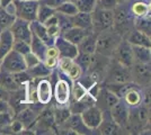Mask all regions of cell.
Here are the masks:
<instances>
[{"mask_svg":"<svg viewBox=\"0 0 151 135\" xmlns=\"http://www.w3.org/2000/svg\"><path fill=\"white\" fill-rule=\"evenodd\" d=\"M77 46H78L79 52H85V53H88V54H93L96 52V36L93 33L89 32Z\"/></svg>","mask_w":151,"mask_h":135,"instance_id":"obj_24","label":"cell"},{"mask_svg":"<svg viewBox=\"0 0 151 135\" xmlns=\"http://www.w3.org/2000/svg\"><path fill=\"white\" fill-rule=\"evenodd\" d=\"M0 7H1V2H0Z\"/></svg>","mask_w":151,"mask_h":135,"instance_id":"obj_48","label":"cell"},{"mask_svg":"<svg viewBox=\"0 0 151 135\" xmlns=\"http://www.w3.org/2000/svg\"><path fill=\"white\" fill-rule=\"evenodd\" d=\"M133 84L131 82H123V84H107L106 88L111 90L114 95L119 97L120 99H123L124 95L129 89H131Z\"/></svg>","mask_w":151,"mask_h":135,"instance_id":"obj_29","label":"cell"},{"mask_svg":"<svg viewBox=\"0 0 151 135\" xmlns=\"http://www.w3.org/2000/svg\"><path fill=\"white\" fill-rule=\"evenodd\" d=\"M89 32L90 31H86V29H82V28H79V27L72 26V27L68 28L67 31H64L61 36H63L67 41H69L70 43L78 45Z\"/></svg>","mask_w":151,"mask_h":135,"instance_id":"obj_18","label":"cell"},{"mask_svg":"<svg viewBox=\"0 0 151 135\" xmlns=\"http://www.w3.org/2000/svg\"><path fill=\"white\" fill-rule=\"evenodd\" d=\"M55 13H57L55 11V8L50 7L49 5H46V4H41V5H38L36 20H38L40 23H44L45 20H47L51 16H53Z\"/></svg>","mask_w":151,"mask_h":135,"instance_id":"obj_31","label":"cell"},{"mask_svg":"<svg viewBox=\"0 0 151 135\" xmlns=\"http://www.w3.org/2000/svg\"><path fill=\"white\" fill-rule=\"evenodd\" d=\"M36 92V99L40 104L46 105L51 101L52 96H53V90L51 82L46 79H42L37 82V86L35 88Z\"/></svg>","mask_w":151,"mask_h":135,"instance_id":"obj_14","label":"cell"},{"mask_svg":"<svg viewBox=\"0 0 151 135\" xmlns=\"http://www.w3.org/2000/svg\"><path fill=\"white\" fill-rule=\"evenodd\" d=\"M14 0H0V2H1V7H5L8 5V4H10V2H13Z\"/></svg>","mask_w":151,"mask_h":135,"instance_id":"obj_47","label":"cell"},{"mask_svg":"<svg viewBox=\"0 0 151 135\" xmlns=\"http://www.w3.org/2000/svg\"><path fill=\"white\" fill-rule=\"evenodd\" d=\"M67 73V76L70 78V79H72V80H78L79 78L81 77V73H82V70L81 68L79 66V65L76 63L75 61H73V63L72 65L69 68V70L65 72Z\"/></svg>","mask_w":151,"mask_h":135,"instance_id":"obj_40","label":"cell"},{"mask_svg":"<svg viewBox=\"0 0 151 135\" xmlns=\"http://www.w3.org/2000/svg\"><path fill=\"white\" fill-rule=\"evenodd\" d=\"M69 18L72 26H75V27H79V28L86 29V31L93 29V20H91V14L90 13L78 11L76 15L71 16Z\"/></svg>","mask_w":151,"mask_h":135,"instance_id":"obj_15","label":"cell"},{"mask_svg":"<svg viewBox=\"0 0 151 135\" xmlns=\"http://www.w3.org/2000/svg\"><path fill=\"white\" fill-rule=\"evenodd\" d=\"M4 111H12V108L8 101L0 99V113H4Z\"/></svg>","mask_w":151,"mask_h":135,"instance_id":"obj_45","label":"cell"},{"mask_svg":"<svg viewBox=\"0 0 151 135\" xmlns=\"http://www.w3.org/2000/svg\"><path fill=\"white\" fill-rule=\"evenodd\" d=\"M90 60H91V54L85 53V52H79L77 54V56L73 59V61L81 68L82 71H88Z\"/></svg>","mask_w":151,"mask_h":135,"instance_id":"obj_34","label":"cell"},{"mask_svg":"<svg viewBox=\"0 0 151 135\" xmlns=\"http://www.w3.org/2000/svg\"><path fill=\"white\" fill-rule=\"evenodd\" d=\"M119 100L120 98L107 88H99V91L95 98V103L97 104L96 106L104 111H108Z\"/></svg>","mask_w":151,"mask_h":135,"instance_id":"obj_10","label":"cell"},{"mask_svg":"<svg viewBox=\"0 0 151 135\" xmlns=\"http://www.w3.org/2000/svg\"><path fill=\"white\" fill-rule=\"evenodd\" d=\"M121 41H119V36L115 33L108 32V29L99 33L96 36V52L101 55L109 56L112 55Z\"/></svg>","mask_w":151,"mask_h":135,"instance_id":"obj_1","label":"cell"},{"mask_svg":"<svg viewBox=\"0 0 151 135\" xmlns=\"http://www.w3.org/2000/svg\"><path fill=\"white\" fill-rule=\"evenodd\" d=\"M109 115L114 122L116 123L120 127H124L129 124V115L130 109L125 101L120 99L117 103L109 109Z\"/></svg>","mask_w":151,"mask_h":135,"instance_id":"obj_9","label":"cell"},{"mask_svg":"<svg viewBox=\"0 0 151 135\" xmlns=\"http://www.w3.org/2000/svg\"><path fill=\"white\" fill-rule=\"evenodd\" d=\"M149 11H150V6L145 2L139 1L132 6V13L137 17H145V16H148Z\"/></svg>","mask_w":151,"mask_h":135,"instance_id":"obj_36","label":"cell"},{"mask_svg":"<svg viewBox=\"0 0 151 135\" xmlns=\"http://www.w3.org/2000/svg\"><path fill=\"white\" fill-rule=\"evenodd\" d=\"M24 60H25V63H26V69L32 68V66H34V65H36L37 63L41 62V60L35 54H33L32 52L26 53L25 55H24Z\"/></svg>","mask_w":151,"mask_h":135,"instance_id":"obj_42","label":"cell"},{"mask_svg":"<svg viewBox=\"0 0 151 135\" xmlns=\"http://www.w3.org/2000/svg\"><path fill=\"white\" fill-rule=\"evenodd\" d=\"M135 26H137L138 31L150 36V19H148L147 16L145 17H138Z\"/></svg>","mask_w":151,"mask_h":135,"instance_id":"obj_38","label":"cell"},{"mask_svg":"<svg viewBox=\"0 0 151 135\" xmlns=\"http://www.w3.org/2000/svg\"><path fill=\"white\" fill-rule=\"evenodd\" d=\"M91 20H93V29L97 32H103L109 29L114 25V11L109 9H103L96 7L91 13Z\"/></svg>","mask_w":151,"mask_h":135,"instance_id":"obj_2","label":"cell"},{"mask_svg":"<svg viewBox=\"0 0 151 135\" xmlns=\"http://www.w3.org/2000/svg\"><path fill=\"white\" fill-rule=\"evenodd\" d=\"M13 50L23 54V55H25L26 53L31 52V45L25 41H14Z\"/></svg>","mask_w":151,"mask_h":135,"instance_id":"obj_39","label":"cell"},{"mask_svg":"<svg viewBox=\"0 0 151 135\" xmlns=\"http://www.w3.org/2000/svg\"><path fill=\"white\" fill-rule=\"evenodd\" d=\"M123 1H124V0H123Z\"/></svg>","mask_w":151,"mask_h":135,"instance_id":"obj_50","label":"cell"},{"mask_svg":"<svg viewBox=\"0 0 151 135\" xmlns=\"http://www.w3.org/2000/svg\"><path fill=\"white\" fill-rule=\"evenodd\" d=\"M16 8V17L27 21H34L37 17L38 0H14Z\"/></svg>","mask_w":151,"mask_h":135,"instance_id":"obj_3","label":"cell"},{"mask_svg":"<svg viewBox=\"0 0 151 135\" xmlns=\"http://www.w3.org/2000/svg\"><path fill=\"white\" fill-rule=\"evenodd\" d=\"M31 29L32 33L35 34L37 37L42 39L45 44L47 45H54V39H51L47 34V31H46V27L43 23H40L38 20H34V21H31Z\"/></svg>","mask_w":151,"mask_h":135,"instance_id":"obj_19","label":"cell"},{"mask_svg":"<svg viewBox=\"0 0 151 135\" xmlns=\"http://www.w3.org/2000/svg\"><path fill=\"white\" fill-rule=\"evenodd\" d=\"M26 72L28 73V76L31 78H42V77L49 76L51 73V69H49V68L44 64L43 61H41V62L37 63L36 65L26 69Z\"/></svg>","mask_w":151,"mask_h":135,"instance_id":"obj_27","label":"cell"},{"mask_svg":"<svg viewBox=\"0 0 151 135\" xmlns=\"http://www.w3.org/2000/svg\"><path fill=\"white\" fill-rule=\"evenodd\" d=\"M9 98H10L9 91H7L6 89H4V88L0 86V99H1V100H6V101H8Z\"/></svg>","mask_w":151,"mask_h":135,"instance_id":"obj_46","label":"cell"},{"mask_svg":"<svg viewBox=\"0 0 151 135\" xmlns=\"http://www.w3.org/2000/svg\"><path fill=\"white\" fill-rule=\"evenodd\" d=\"M14 37L12 32L7 28L0 32V61L5 58L7 53L13 50Z\"/></svg>","mask_w":151,"mask_h":135,"instance_id":"obj_17","label":"cell"},{"mask_svg":"<svg viewBox=\"0 0 151 135\" xmlns=\"http://www.w3.org/2000/svg\"><path fill=\"white\" fill-rule=\"evenodd\" d=\"M0 64H1V61H0Z\"/></svg>","mask_w":151,"mask_h":135,"instance_id":"obj_49","label":"cell"},{"mask_svg":"<svg viewBox=\"0 0 151 135\" xmlns=\"http://www.w3.org/2000/svg\"><path fill=\"white\" fill-rule=\"evenodd\" d=\"M46 27V31H47V34L51 39H55V37H58L60 34H61V29H60V26L59 24H54V25H50V26H45Z\"/></svg>","mask_w":151,"mask_h":135,"instance_id":"obj_44","label":"cell"},{"mask_svg":"<svg viewBox=\"0 0 151 135\" xmlns=\"http://www.w3.org/2000/svg\"><path fill=\"white\" fill-rule=\"evenodd\" d=\"M13 121V116L10 111H4L0 113V131H4L5 129L9 127V124Z\"/></svg>","mask_w":151,"mask_h":135,"instance_id":"obj_41","label":"cell"},{"mask_svg":"<svg viewBox=\"0 0 151 135\" xmlns=\"http://www.w3.org/2000/svg\"><path fill=\"white\" fill-rule=\"evenodd\" d=\"M113 54L115 55V61H117L119 63H121L126 68H131L132 64L134 63L132 45L130 44L127 41L120 42L119 45L116 46Z\"/></svg>","mask_w":151,"mask_h":135,"instance_id":"obj_7","label":"cell"},{"mask_svg":"<svg viewBox=\"0 0 151 135\" xmlns=\"http://www.w3.org/2000/svg\"><path fill=\"white\" fill-rule=\"evenodd\" d=\"M149 109L145 107V106H142L137 109L135 111V115L133 116L132 114L129 115V122L130 121H133V123L138 124V125H143V124H147L148 121H149Z\"/></svg>","mask_w":151,"mask_h":135,"instance_id":"obj_28","label":"cell"},{"mask_svg":"<svg viewBox=\"0 0 151 135\" xmlns=\"http://www.w3.org/2000/svg\"><path fill=\"white\" fill-rule=\"evenodd\" d=\"M29 45H31L32 53L35 54L41 61H44L47 45L45 44L44 42L40 39V37H37L35 34H32V39H31Z\"/></svg>","mask_w":151,"mask_h":135,"instance_id":"obj_22","label":"cell"},{"mask_svg":"<svg viewBox=\"0 0 151 135\" xmlns=\"http://www.w3.org/2000/svg\"><path fill=\"white\" fill-rule=\"evenodd\" d=\"M127 42L131 45H137V46H145V47H150L151 46L150 36L145 34V33L140 32L138 29L133 31L130 34Z\"/></svg>","mask_w":151,"mask_h":135,"instance_id":"obj_23","label":"cell"},{"mask_svg":"<svg viewBox=\"0 0 151 135\" xmlns=\"http://www.w3.org/2000/svg\"><path fill=\"white\" fill-rule=\"evenodd\" d=\"M133 56H134V62H141V63H150V47L145 46H137L132 45Z\"/></svg>","mask_w":151,"mask_h":135,"instance_id":"obj_25","label":"cell"},{"mask_svg":"<svg viewBox=\"0 0 151 135\" xmlns=\"http://www.w3.org/2000/svg\"><path fill=\"white\" fill-rule=\"evenodd\" d=\"M31 23L24 20L22 18H15L14 23L12 24L9 31L12 32V35L14 37V41H25L27 43H31L32 39V29Z\"/></svg>","mask_w":151,"mask_h":135,"instance_id":"obj_6","label":"cell"},{"mask_svg":"<svg viewBox=\"0 0 151 135\" xmlns=\"http://www.w3.org/2000/svg\"><path fill=\"white\" fill-rule=\"evenodd\" d=\"M80 115H81L82 122L85 123V125L89 129H96L99 126L103 119V110L99 109L96 105H93L86 108Z\"/></svg>","mask_w":151,"mask_h":135,"instance_id":"obj_11","label":"cell"},{"mask_svg":"<svg viewBox=\"0 0 151 135\" xmlns=\"http://www.w3.org/2000/svg\"><path fill=\"white\" fill-rule=\"evenodd\" d=\"M107 84H123L131 81V71L130 68L115 61L111 64H107Z\"/></svg>","mask_w":151,"mask_h":135,"instance_id":"obj_4","label":"cell"},{"mask_svg":"<svg viewBox=\"0 0 151 135\" xmlns=\"http://www.w3.org/2000/svg\"><path fill=\"white\" fill-rule=\"evenodd\" d=\"M55 11L59 14H62L64 16L71 17L78 13V9L76 7V4L72 0H65L63 2H60L57 7H55Z\"/></svg>","mask_w":151,"mask_h":135,"instance_id":"obj_26","label":"cell"},{"mask_svg":"<svg viewBox=\"0 0 151 135\" xmlns=\"http://www.w3.org/2000/svg\"><path fill=\"white\" fill-rule=\"evenodd\" d=\"M15 16L10 15L9 13H7V10L4 8H0V32L4 31V29H7L9 28L15 20Z\"/></svg>","mask_w":151,"mask_h":135,"instance_id":"obj_33","label":"cell"},{"mask_svg":"<svg viewBox=\"0 0 151 135\" xmlns=\"http://www.w3.org/2000/svg\"><path fill=\"white\" fill-rule=\"evenodd\" d=\"M99 129V133L104 135H112L116 134L117 131L120 129V126L112 119V117L109 115V110H108V117H105L104 113H103V119H101L99 126L97 127Z\"/></svg>","mask_w":151,"mask_h":135,"instance_id":"obj_20","label":"cell"},{"mask_svg":"<svg viewBox=\"0 0 151 135\" xmlns=\"http://www.w3.org/2000/svg\"><path fill=\"white\" fill-rule=\"evenodd\" d=\"M18 121L24 127H28L32 123L35 121V114L32 109H24L20 111V114L18 115Z\"/></svg>","mask_w":151,"mask_h":135,"instance_id":"obj_35","label":"cell"},{"mask_svg":"<svg viewBox=\"0 0 151 135\" xmlns=\"http://www.w3.org/2000/svg\"><path fill=\"white\" fill-rule=\"evenodd\" d=\"M131 71V80L135 84L141 86H149L150 84V65L149 63H141L134 62L130 68Z\"/></svg>","mask_w":151,"mask_h":135,"instance_id":"obj_8","label":"cell"},{"mask_svg":"<svg viewBox=\"0 0 151 135\" xmlns=\"http://www.w3.org/2000/svg\"><path fill=\"white\" fill-rule=\"evenodd\" d=\"M119 0H97V7L103 8V9H109L113 10L116 7Z\"/></svg>","mask_w":151,"mask_h":135,"instance_id":"obj_43","label":"cell"},{"mask_svg":"<svg viewBox=\"0 0 151 135\" xmlns=\"http://www.w3.org/2000/svg\"><path fill=\"white\" fill-rule=\"evenodd\" d=\"M54 46L57 47L60 58L75 59L77 56V54L79 53L78 46L76 44L70 43L69 41H67L61 35H59L58 37H55V39H54Z\"/></svg>","mask_w":151,"mask_h":135,"instance_id":"obj_12","label":"cell"},{"mask_svg":"<svg viewBox=\"0 0 151 135\" xmlns=\"http://www.w3.org/2000/svg\"><path fill=\"white\" fill-rule=\"evenodd\" d=\"M0 70L7 71V72H10V73L25 71L26 63L25 60H24V55L12 50L9 53H7L5 55V58L1 60Z\"/></svg>","mask_w":151,"mask_h":135,"instance_id":"obj_5","label":"cell"},{"mask_svg":"<svg viewBox=\"0 0 151 135\" xmlns=\"http://www.w3.org/2000/svg\"><path fill=\"white\" fill-rule=\"evenodd\" d=\"M67 125L69 126L71 131H73L77 134H86L89 133L90 129L85 125V123L82 122V118L80 114H70L68 119L65 121Z\"/></svg>","mask_w":151,"mask_h":135,"instance_id":"obj_16","label":"cell"},{"mask_svg":"<svg viewBox=\"0 0 151 135\" xmlns=\"http://www.w3.org/2000/svg\"><path fill=\"white\" fill-rule=\"evenodd\" d=\"M53 96L59 105H65L69 103L70 97H71V88H70L69 82L62 79L59 80L54 87Z\"/></svg>","mask_w":151,"mask_h":135,"instance_id":"obj_13","label":"cell"},{"mask_svg":"<svg viewBox=\"0 0 151 135\" xmlns=\"http://www.w3.org/2000/svg\"><path fill=\"white\" fill-rule=\"evenodd\" d=\"M123 99H124V101L126 103L127 106L135 107V106L140 105V103H141V94L135 88L132 87L131 89H129L126 91V94L124 95Z\"/></svg>","mask_w":151,"mask_h":135,"instance_id":"obj_30","label":"cell"},{"mask_svg":"<svg viewBox=\"0 0 151 135\" xmlns=\"http://www.w3.org/2000/svg\"><path fill=\"white\" fill-rule=\"evenodd\" d=\"M87 94H88V92H87V89H86L79 81H75V82H73L72 89H71V96L73 97V100H80V99H82Z\"/></svg>","mask_w":151,"mask_h":135,"instance_id":"obj_37","label":"cell"},{"mask_svg":"<svg viewBox=\"0 0 151 135\" xmlns=\"http://www.w3.org/2000/svg\"><path fill=\"white\" fill-rule=\"evenodd\" d=\"M0 86L9 92L10 91H17L20 88V86L15 80L13 73L4 70H0Z\"/></svg>","mask_w":151,"mask_h":135,"instance_id":"obj_21","label":"cell"},{"mask_svg":"<svg viewBox=\"0 0 151 135\" xmlns=\"http://www.w3.org/2000/svg\"><path fill=\"white\" fill-rule=\"evenodd\" d=\"M78 11L81 13H93L97 7V0H73Z\"/></svg>","mask_w":151,"mask_h":135,"instance_id":"obj_32","label":"cell"}]
</instances>
